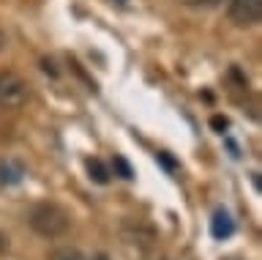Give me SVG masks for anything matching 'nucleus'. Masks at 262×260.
<instances>
[{"instance_id": "1", "label": "nucleus", "mask_w": 262, "mask_h": 260, "mask_svg": "<svg viewBox=\"0 0 262 260\" xmlns=\"http://www.w3.org/2000/svg\"><path fill=\"white\" fill-rule=\"evenodd\" d=\"M28 225L44 238H57L69 230L71 216L66 214V208H60L57 203H38L30 208L28 214Z\"/></svg>"}, {"instance_id": "2", "label": "nucleus", "mask_w": 262, "mask_h": 260, "mask_svg": "<svg viewBox=\"0 0 262 260\" xmlns=\"http://www.w3.org/2000/svg\"><path fill=\"white\" fill-rule=\"evenodd\" d=\"M28 83L16 71H0V112H14L28 102Z\"/></svg>"}, {"instance_id": "3", "label": "nucleus", "mask_w": 262, "mask_h": 260, "mask_svg": "<svg viewBox=\"0 0 262 260\" xmlns=\"http://www.w3.org/2000/svg\"><path fill=\"white\" fill-rule=\"evenodd\" d=\"M227 17L237 28H254L262 19V0H229Z\"/></svg>"}, {"instance_id": "4", "label": "nucleus", "mask_w": 262, "mask_h": 260, "mask_svg": "<svg viewBox=\"0 0 262 260\" xmlns=\"http://www.w3.org/2000/svg\"><path fill=\"white\" fill-rule=\"evenodd\" d=\"M25 175H28V170H25L22 162H16V159H0V184H3V186L22 184Z\"/></svg>"}, {"instance_id": "5", "label": "nucleus", "mask_w": 262, "mask_h": 260, "mask_svg": "<svg viewBox=\"0 0 262 260\" xmlns=\"http://www.w3.org/2000/svg\"><path fill=\"white\" fill-rule=\"evenodd\" d=\"M210 233H213V238H219V241H224V238H229V235L235 233V222H232V216H229L224 208L213 214V219H210Z\"/></svg>"}, {"instance_id": "6", "label": "nucleus", "mask_w": 262, "mask_h": 260, "mask_svg": "<svg viewBox=\"0 0 262 260\" xmlns=\"http://www.w3.org/2000/svg\"><path fill=\"white\" fill-rule=\"evenodd\" d=\"M85 167H88V175H90V181H96V184H110V170H106V165L101 159H88L85 162Z\"/></svg>"}, {"instance_id": "7", "label": "nucleus", "mask_w": 262, "mask_h": 260, "mask_svg": "<svg viewBox=\"0 0 262 260\" xmlns=\"http://www.w3.org/2000/svg\"><path fill=\"white\" fill-rule=\"evenodd\" d=\"M112 170H115V175L123 178V181H134V170H131V165L123 156H115L112 159Z\"/></svg>"}, {"instance_id": "8", "label": "nucleus", "mask_w": 262, "mask_h": 260, "mask_svg": "<svg viewBox=\"0 0 262 260\" xmlns=\"http://www.w3.org/2000/svg\"><path fill=\"white\" fill-rule=\"evenodd\" d=\"M49 260H85V257H82V252L74 249V247H57V249H52Z\"/></svg>"}, {"instance_id": "9", "label": "nucleus", "mask_w": 262, "mask_h": 260, "mask_svg": "<svg viewBox=\"0 0 262 260\" xmlns=\"http://www.w3.org/2000/svg\"><path fill=\"white\" fill-rule=\"evenodd\" d=\"M210 126H213V129H216V132H219V134H224V132H227V129H229V121H227L224 115H213V118H210Z\"/></svg>"}, {"instance_id": "10", "label": "nucleus", "mask_w": 262, "mask_h": 260, "mask_svg": "<svg viewBox=\"0 0 262 260\" xmlns=\"http://www.w3.org/2000/svg\"><path fill=\"white\" fill-rule=\"evenodd\" d=\"M159 162H161V165H164V167H167V170H175V167H178V165H175V162H172V159L167 156V153H159Z\"/></svg>"}, {"instance_id": "11", "label": "nucleus", "mask_w": 262, "mask_h": 260, "mask_svg": "<svg viewBox=\"0 0 262 260\" xmlns=\"http://www.w3.org/2000/svg\"><path fill=\"white\" fill-rule=\"evenodd\" d=\"M186 6H213V3H219V0H183Z\"/></svg>"}, {"instance_id": "12", "label": "nucleus", "mask_w": 262, "mask_h": 260, "mask_svg": "<svg viewBox=\"0 0 262 260\" xmlns=\"http://www.w3.org/2000/svg\"><path fill=\"white\" fill-rule=\"evenodd\" d=\"M6 249H8V238H6L3 233H0V252H6Z\"/></svg>"}, {"instance_id": "13", "label": "nucleus", "mask_w": 262, "mask_h": 260, "mask_svg": "<svg viewBox=\"0 0 262 260\" xmlns=\"http://www.w3.org/2000/svg\"><path fill=\"white\" fill-rule=\"evenodd\" d=\"M3 47H6V33L0 30V52H3Z\"/></svg>"}, {"instance_id": "14", "label": "nucleus", "mask_w": 262, "mask_h": 260, "mask_svg": "<svg viewBox=\"0 0 262 260\" xmlns=\"http://www.w3.org/2000/svg\"><path fill=\"white\" fill-rule=\"evenodd\" d=\"M93 260H110V257H106V255H96Z\"/></svg>"}]
</instances>
